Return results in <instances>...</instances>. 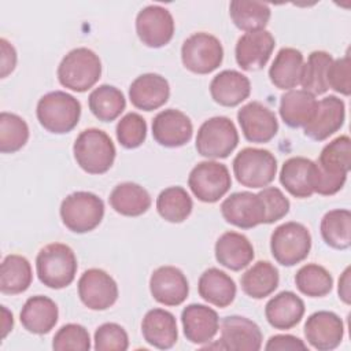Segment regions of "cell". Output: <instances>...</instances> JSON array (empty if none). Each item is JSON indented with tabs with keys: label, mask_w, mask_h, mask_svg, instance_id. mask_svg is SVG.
<instances>
[{
	"label": "cell",
	"mask_w": 351,
	"mask_h": 351,
	"mask_svg": "<svg viewBox=\"0 0 351 351\" xmlns=\"http://www.w3.org/2000/svg\"><path fill=\"white\" fill-rule=\"evenodd\" d=\"M1 311H3V335L1 337L4 339L8 332L12 329V325H14V319H12V313H10L5 306H1Z\"/></svg>",
	"instance_id": "obj_51"
},
{
	"label": "cell",
	"mask_w": 351,
	"mask_h": 351,
	"mask_svg": "<svg viewBox=\"0 0 351 351\" xmlns=\"http://www.w3.org/2000/svg\"><path fill=\"white\" fill-rule=\"evenodd\" d=\"M193 203L182 186H169L156 197L158 214L167 222H184L192 213Z\"/></svg>",
	"instance_id": "obj_39"
},
{
	"label": "cell",
	"mask_w": 351,
	"mask_h": 351,
	"mask_svg": "<svg viewBox=\"0 0 351 351\" xmlns=\"http://www.w3.org/2000/svg\"><path fill=\"white\" fill-rule=\"evenodd\" d=\"M274 45L276 40L269 30L247 32L236 43V62L245 71L261 70L270 59Z\"/></svg>",
	"instance_id": "obj_19"
},
{
	"label": "cell",
	"mask_w": 351,
	"mask_h": 351,
	"mask_svg": "<svg viewBox=\"0 0 351 351\" xmlns=\"http://www.w3.org/2000/svg\"><path fill=\"white\" fill-rule=\"evenodd\" d=\"M169 96L167 80L156 73L141 74L129 86L130 103L143 111L158 110L169 100Z\"/></svg>",
	"instance_id": "obj_21"
},
{
	"label": "cell",
	"mask_w": 351,
	"mask_h": 351,
	"mask_svg": "<svg viewBox=\"0 0 351 351\" xmlns=\"http://www.w3.org/2000/svg\"><path fill=\"white\" fill-rule=\"evenodd\" d=\"M33 280L30 262L16 254L7 255L0 269V291L7 295H18L25 292Z\"/></svg>",
	"instance_id": "obj_35"
},
{
	"label": "cell",
	"mask_w": 351,
	"mask_h": 351,
	"mask_svg": "<svg viewBox=\"0 0 351 351\" xmlns=\"http://www.w3.org/2000/svg\"><path fill=\"white\" fill-rule=\"evenodd\" d=\"M273 258L282 266H293L303 262L311 250V234L299 222H285L278 225L270 237Z\"/></svg>",
	"instance_id": "obj_9"
},
{
	"label": "cell",
	"mask_w": 351,
	"mask_h": 351,
	"mask_svg": "<svg viewBox=\"0 0 351 351\" xmlns=\"http://www.w3.org/2000/svg\"><path fill=\"white\" fill-rule=\"evenodd\" d=\"M333 58L326 51H313L303 66L300 85L303 90L311 95H324L329 88L326 84V71Z\"/></svg>",
	"instance_id": "obj_40"
},
{
	"label": "cell",
	"mask_w": 351,
	"mask_h": 351,
	"mask_svg": "<svg viewBox=\"0 0 351 351\" xmlns=\"http://www.w3.org/2000/svg\"><path fill=\"white\" fill-rule=\"evenodd\" d=\"M303 66L304 59L299 49L291 47L281 48L269 69V78L276 88L291 90L300 84Z\"/></svg>",
	"instance_id": "obj_30"
},
{
	"label": "cell",
	"mask_w": 351,
	"mask_h": 351,
	"mask_svg": "<svg viewBox=\"0 0 351 351\" xmlns=\"http://www.w3.org/2000/svg\"><path fill=\"white\" fill-rule=\"evenodd\" d=\"M318 107L314 95L303 89H291L281 96L280 117L289 128H304L311 122Z\"/></svg>",
	"instance_id": "obj_31"
},
{
	"label": "cell",
	"mask_w": 351,
	"mask_h": 351,
	"mask_svg": "<svg viewBox=\"0 0 351 351\" xmlns=\"http://www.w3.org/2000/svg\"><path fill=\"white\" fill-rule=\"evenodd\" d=\"M266 351H307V346L303 340L293 335H274L271 336L266 346Z\"/></svg>",
	"instance_id": "obj_48"
},
{
	"label": "cell",
	"mask_w": 351,
	"mask_h": 351,
	"mask_svg": "<svg viewBox=\"0 0 351 351\" xmlns=\"http://www.w3.org/2000/svg\"><path fill=\"white\" fill-rule=\"evenodd\" d=\"M243 136L250 143H269L278 132L276 114L259 101H250L237 112Z\"/></svg>",
	"instance_id": "obj_16"
},
{
	"label": "cell",
	"mask_w": 351,
	"mask_h": 351,
	"mask_svg": "<svg viewBox=\"0 0 351 351\" xmlns=\"http://www.w3.org/2000/svg\"><path fill=\"white\" fill-rule=\"evenodd\" d=\"M117 138L123 148L133 149L140 147L147 137V122L137 112H128L117 123Z\"/></svg>",
	"instance_id": "obj_43"
},
{
	"label": "cell",
	"mask_w": 351,
	"mask_h": 351,
	"mask_svg": "<svg viewBox=\"0 0 351 351\" xmlns=\"http://www.w3.org/2000/svg\"><path fill=\"white\" fill-rule=\"evenodd\" d=\"M136 32L144 45L149 48L165 47L174 34L173 15L162 5H147L136 16Z\"/></svg>",
	"instance_id": "obj_12"
},
{
	"label": "cell",
	"mask_w": 351,
	"mask_h": 351,
	"mask_svg": "<svg viewBox=\"0 0 351 351\" xmlns=\"http://www.w3.org/2000/svg\"><path fill=\"white\" fill-rule=\"evenodd\" d=\"M239 144V133L228 117H213L204 121L196 136V151L207 159L228 158Z\"/></svg>",
	"instance_id": "obj_8"
},
{
	"label": "cell",
	"mask_w": 351,
	"mask_h": 351,
	"mask_svg": "<svg viewBox=\"0 0 351 351\" xmlns=\"http://www.w3.org/2000/svg\"><path fill=\"white\" fill-rule=\"evenodd\" d=\"M324 241L335 250H347L351 245V213L347 208L328 211L319 225Z\"/></svg>",
	"instance_id": "obj_37"
},
{
	"label": "cell",
	"mask_w": 351,
	"mask_h": 351,
	"mask_svg": "<svg viewBox=\"0 0 351 351\" xmlns=\"http://www.w3.org/2000/svg\"><path fill=\"white\" fill-rule=\"evenodd\" d=\"M188 186L200 202L215 203L230 189V173L223 163L203 160L191 170Z\"/></svg>",
	"instance_id": "obj_11"
},
{
	"label": "cell",
	"mask_w": 351,
	"mask_h": 351,
	"mask_svg": "<svg viewBox=\"0 0 351 351\" xmlns=\"http://www.w3.org/2000/svg\"><path fill=\"white\" fill-rule=\"evenodd\" d=\"M346 104L337 96L329 95L318 101L314 118L304 126V134L315 141L326 140L344 123Z\"/></svg>",
	"instance_id": "obj_22"
},
{
	"label": "cell",
	"mask_w": 351,
	"mask_h": 351,
	"mask_svg": "<svg viewBox=\"0 0 351 351\" xmlns=\"http://www.w3.org/2000/svg\"><path fill=\"white\" fill-rule=\"evenodd\" d=\"M315 162L304 156H293L280 170L281 185L295 197L306 199L314 193Z\"/></svg>",
	"instance_id": "obj_24"
},
{
	"label": "cell",
	"mask_w": 351,
	"mask_h": 351,
	"mask_svg": "<svg viewBox=\"0 0 351 351\" xmlns=\"http://www.w3.org/2000/svg\"><path fill=\"white\" fill-rule=\"evenodd\" d=\"M103 217L104 203L92 192H73L66 196L60 204L62 222L74 233H86L96 229Z\"/></svg>",
	"instance_id": "obj_6"
},
{
	"label": "cell",
	"mask_w": 351,
	"mask_h": 351,
	"mask_svg": "<svg viewBox=\"0 0 351 351\" xmlns=\"http://www.w3.org/2000/svg\"><path fill=\"white\" fill-rule=\"evenodd\" d=\"M344 336L341 318L333 311H315L304 324L307 343L318 351H330L340 346Z\"/></svg>",
	"instance_id": "obj_17"
},
{
	"label": "cell",
	"mask_w": 351,
	"mask_h": 351,
	"mask_svg": "<svg viewBox=\"0 0 351 351\" xmlns=\"http://www.w3.org/2000/svg\"><path fill=\"white\" fill-rule=\"evenodd\" d=\"M88 104L90 112L99 121L111 122L123 112L126 100L121 89L108 84H103L90 92Z\"/></svg>",
	"instance_id": "obj_36"
},
{
	"label": "cell",
	"mask_w": 351,
	"mask_h": 351,
	"mask_svg": "<svg viewBox=\"0 0 351 351\" xmlns=\"http://www.w3.org/2000/svg\"><path fill=\"white\" fill-rule=\"evenodd\" d=\"M0 47H1V78H5L15 69L16 51L14 45L5 38L0 40Z\"/></svg>",
	"instance_id": "obj_49"
},
{
	"label": "cell",
	"mask_w": 351,
	"mask_h": 351,
	"mask_svg": "<svg viewBox=\"0 0 351 351\" xmlns=\"http://www.w3.org/2000/svg\"><path fill=\"white\" fill-rule=\"evenodd\" d=\"M29 140V126L16 114L3 111L0 114V151L14 154L25 147Z\"/></svg>",
	"instance_id": "obj_42"
},
{
	"label": "cell",
	"mask_w": 351,
	"mask_h": 351,
	"mask_svg": "<svg viewBox=\"0 0 351 351\" xmlns=\"http://www.w3.org/2000/svg\"><path fill=\"white\" fill-rule=\"evenodd\" d=\"M262 347L261 328L247 317L229 315L221 322V339L206 348L230 351H258Z\"/></svg>",
	"instance_id": "obj_13"
},
{
	"label": "cell",
	"mask_w": 351,
	"mask_h": 351,
	"mask_svg": "<svg viewBox=\"0 0 351 351\" xmlns=\"http://www.w3.org/2000/svg\"><path fill=\"white\" fill-rule=\"evenodd\" d=\"M77 269L74 251L63 243H51L43 247L36 258L38 280L52 289L69 287L75 278Z\"/></svg>",
	"instance_id": "obj_2"
},
{
	"label": "cell",
	"mask_w": 351,
	"mask_h": 351,
	"mask_svg": "<svg viewBox=\"0 0 351 351\" xmlns=\"http://www.w3.org/2000/svg\"><path fill=\"white\" fill-rule=\"evenodd\" d=\"M129 347L126 330L115 322H106L95 332L96 351H125Z\"/></svg>",
	"instance_id": "obj_45"
},
{
	"label": "cell",
	"mask_w": 351,
	"mask_h": 351,
	"mask_svg": "<svg viewBox=\"0 0 351 351\" xmlns=\"http://www.w3.org/2000/svg\"><path fill=\"white\" fill-rule=\"evenodd\" d=\"M77 165L89 174L108 171L115 160L117 149L111 137L96 128L82 130L73 145Z\"/></svg>",
	"instance_id": "obj_3"
},
{
	"label": "cell",
	"mask_w": 351,
	"mask_h": 351,
	"mask_svg": "<svg viewBox=\"0 0 351 351\" xmlns=\"http://www.w3.org/2000/svg\"><path fill=\"white\" fill-rule=\"evenodd\" d=\"M215 259L223 267L239 271L247 267L254 259V247L241 233L225 232L215 243Z\"/></svg>",
	"instance_id": "obj_26"
},
{
	"label": "cell",
	"mask_w": 351,
	"mask_h": 351,
	"mask_svg": "<svg viewBox=\"0 0 351 351\" xmlns=\"http://www.w3.org/2000/svg\"><path fill=\"white\" fill-rule=\"evenodd\" d=\"M265 204L266 218L265 223H274L276 221L284 218L291 207L288 197L276 186H266L259 193Z\"/></svg>",
	"instance_id": "obj_47"
},
{
	"label": "cell",
	"mask_w": 351,
	"mask_h": 351,
	"mask_svg": "<svg viewBox=\"0 0 351 351\" xmlns=\"http://www.w3.org/2000/svg\"><path fill=\"white\" fill-rule=\"evenodd\" d=\"M210 93L219 106L236 107L250 96L251 82L237 70H223L211 80Z\"/></svg>",
	"instance_id": "obj_27"
},
{
	"label": "cell",
	"mask_w": 351,
	"mask_h": 351,
	"mask_svg": "<svg viewBox=\"0 0 351 351\" xmlns=\"http://www.w3.org/2000/svg\"><path fill=\"white\" fill-rule=\"evenodd\" d=\"M78 296L90 310H107L118 299L115 280L101 269H88L78 280Z\"/></svg>",
	"instance_id": "obj_14"
},
{
	"label": "cell",
	"mask_w": 351,
	"mask_h": 351,
	"mask_svg": "<svg viewBox=\"0 0 351 351\" xmlns=\"http://www.w3.org/2000/svg\"><path fill=\"white\" fill-rule=\"evenodd\" d=\"M277 267L269 261H258L240 278L243 292L252 299H263L278 287Z\"/></svg>",
	"instance_id": "obj_34"
},
{
	"label": "cell",
	"mask_w": 351,
	"mask_h": 351,
	"mask_svg": "<svg viewBox=\"0 0 351 351\" xmlns=\"http://www.w3.org/2000/svg\"><path fill=\"white\" fill-rule=\"evenodd\" d=\"M295 284L303 295L310 298H322L332 291L333 277L324 266L307 263L296 271Z\"/></svg>",
	"instance_id": "obj_41"
},
{
	"label": "cell",
	"mask_w": 351,
	"mask_h": 351,
	"mask_svg": "<svg viewBox=\"0 0 351 351\" xmlns=\"http://www.w3.org/2000/svg\"><path fill=\"white\" fill-rule=\"evenodd\" d=\"M181 322L186 340L193 344L211 341L219 329L217 311L200 303L188 304L181 313Z\"/></svg>",
	"instance_id": "obj_23"
},
{
	"label": "cell",
	"mask_w": 351,
	"mask_h": 351,
	"mask_svg": "<svg viewBox=\"0 0 351 351\" xmlns=\"http://www.w3.org/2000/svg\"><path fill=\"white\" fill-rule=\"evenodd\" d=\"M221 213L226 222L240 229H252L265 223L266 211L258 193L248 191L234 192L221 204Z\"/></svg>",
	"instance_id": "obj_15"
},
{
	"label": "cell",
	"mask_w": 351,
	"mask_h": 351,
	"mask_svg": "<svg viewBox=\"0 0 351 351\" xmlns=\"http://www.w3.org/2000/svg\"><path fill=\"white\" fill-rule=\"evenodd\" d=\"M101 75V62L92 49L80 47L64 55L58 66V80L62 86L74 92H86Z\"/></svg>",
	"instance_id": "obj_5"
},
{
	"label": "cell",
	"mask_w": 351,
	"mask_h": 351,
	"mask_svg": "<svg viewBox=\"0 0 351 351\" xmlns=\"http://www.w3.org/2000/svg\"><path fill=\"white\" fill-rule=\"evenodd\" d=\"M59 310L56 303L44 295L29 298L19 314L22 326L34 335H45L56 325Z\"/></svg>",
	"instance_id": "obj_28"
},
{
	"label": "cell",
	"mask_w": 351,
	"mask_h": 351,
	"mask_svg": "<svg viewBox=\"0 0 351 351\" xmlns=\"http://www.w3.org/2000/svg\"><path fill=\"white\" fill-rule=\"evenodd\" d=\"M351 169V140L341 134L328 143L315 162L314 193L330 196L337 193Z\"/></svg>",
	"instance_id": "obj_1"
},
{
	"label": "cell",
	"mask_w": 351,
	"mask_h": 351,
	"mask_svg": "<svg viewBox=\"0 0 351 351\" xmlns=\"http://www.w3.org/2000/svg\"><path fill=\"white\" fill-rule=\"evenodd\" d=\"M223 59L221 41L206 32L189 36L181 47V60L186 70L195 74H208L219 67Z\"/></svg>",
	"instance_id": "obj_10"
},
{
	"label": "cell",
	"mask_w": 351,
	"mask_h": 351,
	"mask_svg": "<svg viewBox=\"0 0 351 351\" xmlns=\"http://www.w3.org/2000/svg\"><path fill=\"white\" fill-rule=\"evenodd\" d=\"M52 348L56 351H88L90 350L89 332L80 324H66L55 333Z\"/></svg>",
	"instance_id": "obj_44"
},
{
	"label": "cell",
	"mask_w": 351,
	"mask_h": 351,
	"mask_svg": "<svg viewBox=\"0 0 351 351\" xmlns=\"http://www.w3.org/2000/svg\"><path fill=\"white\" fill-rule=\"evenodd\" d=\"M144 340L159 350L171 348L178 339L176 317L165 308H152L141 321Z\"/></svg>",
	"instance_id": "obj_25"
},
{
	"label": "cell",
	"mask_w": 351,
	"mask_h": 351,
	"mask_svg": "<svg viewBox=\"0 0 351 351\" xmlns=\"http://www.w3.org/2000/svg\"><path fill=\"white\" fill-rule=\"evenodd\" d=\"M152 298L165 306H180L189 293V284L185 274L176 266H160L149 278Z\"/></svg>",
	"instance_id": "obj_20"
},
{
	"label": "cell",
	"mask_w": 351,
	"mask_h": 351,
	"mask_svg": "<svg viewBox=\"0 0 351 351\" xmlns=\"http://www.w3.org/2000/svg\"><path fill=\"white\" fill-rule=\"evenodd\" d=\"M265 315L274 329H292L304 315V302L296 293L282 291L266 303Z\"/></svg>",
	"instance_id": "obj_29"
},
{
	"label": "cell",
	"mask_w": 351,
	"mask_h": 351,
	"mask_svg": "<svg viewBox=\"0 0 351 351\" xmlns=\"http://www.w3.org/2000/svg\"><path fill=\"white\" fill-rule=\"evenodd\" d=\"M229 15L234 26L240 30H263L269 23L271 11L266 3L233 0L229 4Z\"/></svg>",
	"instance_id": "obj_38"
},
{
	"label": "cell",
	"mask_w": 351,
	"mask_h": 351,
	"mask_svg": "<svg viewBox=\"0 0 351 351\" xmlns=\"http://www.w3.org/2000/svg\"><path fill=\"white\" fill-rule=\"evenodd\" d=\"M110 204L125 217H138L151 207V196L145 188L134 182L118 184L110 193Z\"/></svg>",
	"instance_id": "obj_33"
},
{
	"label": "cell",
	"mask_w": 351,
	"mask_h": 351,
	"mask_svg": "<svg viewBox=\"0 0 351 351\" xmlns=\"http://www.w3.org/2000/svg\"><path fill=\"white\" fill-rule=\"evenodd\" d=\"M350 271H351V269L346 267L341 277L339 278V288H337L339 298L346 304H350V302H351V296H350Z\"/></svg>",
	"instance_id": "obj_50"
},
{
	"label": "cell",
	"mask_w": 351,
	"mask_h": 351,
	"mask_svg": "<svg viewBox=\"0 0 351 351\" xmlns=\"http://www.w3.org/2000/svg\"><path fill=\"white\" fill-rule=\"evenodd\" d=\"M193 133L192 121L186 114L176 108L158 112L152 121L155 141L167 148L182 147L189 143Z\"/></svg>",
	"instance_id": "obj_18"
},
{
	"label": "cell",
	"mask_w": 351,
	"mask_h": 351,
	"mask_svg": "<svg viewBox=\"0 0 351 351\" xmlns=\"http://www.w3.org/2000/svg\"><path fill=\"white\" fill-rule=\"evenodd\" d=\"M36 114L40 125L47 132L64 134L78 125L81 103L67 92L53 90L41 96Z\"/></svg>",
	"instance_id": "obj_4"
},
{
	"label": "cell",
	"mask_w": 351,
	"mask_h": 351,
	"mask_svg": "<svg viewBox=\"0 0 351 351\" xmlns=\"http://www.w3.org/2000/svg\"><path fill=\"white\" fill-rule=\"evenodd\" d=\"M326 84L328 88L344 95L350 96L351 93V60L350 55H344L343 58L333 59L326 71Z\"/></svg>",
	"instance_id": "obj_46"
},
{
	"label": "cell",
	"mask_w": 351,
	"mask_h": 351,
	"mask_svg": "<svg viewBox=\"0 0 351 351\" xmlns=\"http://www.w3.org/2000/svg\"><path fill=\"white\" fill-rule=\"evenodd\" d=\"M197 291L203 300L219 308H225L234 300L237 289L229 274L217 267H210L200 276Z\"/></svg>",
	"instance_id": "obj_32"
},
{
	"label": "cell",
	"mask_w": 351,
	"mask_h": 351,
	"mask_svg": "<svg viewBox=\"0 0 351 351\" xmlns=\"http://www.w3.org/2000/svg\"><path fill=\"white\" fill-rule=\"evenodd\" d=\"M233 174L243 186H267L277 174V159L269 149L243 148L233 159Z\"/></svg>",
	"instance_id": "obj_7"
}]
</instances>
